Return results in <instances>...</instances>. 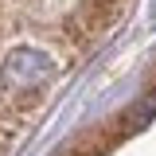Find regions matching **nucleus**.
<instances>
[{"label":"nucleus","instance_id":"nucleus-1","mask_svg":"<svg viewBox=\"0 0 156 156\" xmlns=\"http://www.w3.org/2000/svg\"><path fill=\"white\" fill-rule=\"evenodd\" d=\"M133 8L136 0H0V121L35 136L62 86Z\"/></svg>","mask_w":156,"mask_h":156},{"label":"nucleus","instance_id":"nucleus-2","mask_svg":"<svg viewBox=\"0 0 156 156\" xmlns=\"http://www.w3.org/2000/svg\"><path fill=\"white\" fill-rule=\"evenodd\" d=\"M31 136L20 133V129H8V125H0V156H20V148L27 144Z\"/></svg>","mask_w":156,"mask_h":156}]
</instances>
